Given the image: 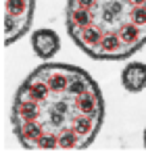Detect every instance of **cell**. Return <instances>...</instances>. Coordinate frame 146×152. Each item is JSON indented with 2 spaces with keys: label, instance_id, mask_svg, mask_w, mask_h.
Listing matches in <instances>:
<instances>
[{
  "label": "cell",
  "instance_id": "1",
  "mask_svg": "<svg viewBox=\"0 0 146 152\" xmlns=\"http://www.w3.org/2000/svg\"><path fill=\"white\" fill-rule=\"evenodd\" d=\"M11 121L27 150H84L102 127L104 98L81 67L44 63L19 86Z\"/></svg>",
  "mask_w": 146,
  "mask_h": 152
},
{
  "label": "cell",
  "instance_id": "2",
  "mask_svg": "<svg viewBox=\"0 0 146 152\" xmlns=\"http://www.w3.org/2000/svg\"><path fill=\"white\" fill-rule=\"evenodd\" d=\"M67 31L96 61H121L146 44V0H67Z\"/></svg>",
  "mask_w": 146,
  "mask_h": 152
},
{
  "label": "cell",
  "instance_id": "3",
  "mask_svg": "<svg viewBox=\"0 0 146 152\" xmlns=\"http://www.w3.org/2000/svg\"><path fill=\"white\" fill-rule=\"evenodd\" d=\"M36 0H7L4 2V48L21 40L34 21Z\"/></svg>",
  "mask_w": 146,
  "mask_h": 152
},
{
  "label": "cell",
  "instance_id": "4",
  "mask_svg": "<svg viewBox=\"0 0 146 152\" xmlns=\"http://www.w3.org/2000/svg\"><path fill=\"white\" fill-rule=\"evenodd\" d=\"M32 48L40 58H50L61 50V38L52 29H38L32 34Z\"/></svg>",
  "mask_w": 146,
  "mask_h": 152
},
{
  "label": "cell",
  "instance_id": "5",
  "mask_svg": "<svg viewBox=\"0 0 146 152\" xmlns=\"http://www.w3.org/2000/svg\"><path fill=\"white\" fill-rule=\"evenodd\" d=\"M121 86L127 92H142L146 88V65L144 63H129L121 71Z\"/></svg>",
  "mask_w": 146,
  "mask_h": 152
},
{
  "label": "cell",
  "instance_id": "6",
  "mask_svg": "<svg viewBox=\"0 0 146 152\" xmlns=\"http://www.w3.org/2000/svg\"><path fill=\"white\" fill-rule=\"evenodd\" d=\"M144 146H146V129H144Z\"/></svg>",
  "mask_w": 146,
  "mask_h": 152
}]
</instances>
